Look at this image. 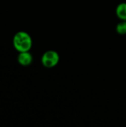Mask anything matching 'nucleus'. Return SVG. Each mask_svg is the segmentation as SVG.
<instances>
[{
	"mask_svg": "<svg viewBox=\"0 0 126 127\" xmlns=\"http://www.w3.org/2000/svg\"><path fill=\"white\" fill-rule=\"evenodd\" d=\"M13 44L19 52L29 51L32 47V39L27 33L19 31L13 36Z\"/></svg>",
	"mask_w": 126,
	"mask_h": 127,
	"instance_id": "1",
	"label": "nucleus"
},
{
	"mask_svg": "<svg viewBox=\"0 0 126 127\" xmlns=\"http://www.w3.org/2000/svg\"><path fill=\"white\" fill-rule=\"evenodd\" d=\"M59 61V56L55 51H48L44 53L42 57V65L48 68L55 67Z\"/></svg>",
	"mask_w": 126,
	"mask_h": 127,
	"instance_id": "2",
	"label": "nucleus"
},
{
	"mask_svg": "<svg viewBox=\"0 0 126 127\" xmlns=\"http://www.w3.org/2000/svg\"><path fill=\"white\" fill-rule=\"evenodd\" d=\"M18 62L23 66H27L33 62V57L29 51L19 52L18 56Z\"/></svg>",
	"mask_w": 126,
	"mask_h": 127,
	"instance_id": "3",
	"label": "nucleus"
},
{
	"mask_svg": "<svg viewBox=\"0 0 126 127\" xmlns=\"http://www.w3.org/2000/svg\"><path fill=\"white\" fill-rule=\"evenodd\" d=\"M116 13L117 17L121 20L126 21V3L123 2L120 3L117 7L116 10Z\"/></svg>",
	"mask_w": 126,
	"mask_h": 127,
	"instance_id": "4",
	"label": "nucleus"
},
{
	"mask_svg": "<svg viewBox=\"0 0 126 127\" xmlns=\"http://www.w3.org/2000/svg\"><path fill=\"white\" fill-rule=\"evenodd\" d=\"M117 32L120 35L126 34V21L122 20V22L117 25Z\"/></svg>",
	"mask_w": 126,
	"mask_h": 127,
	"instance_id": "5",
	"label": "nucleus"
}]
</instances>
